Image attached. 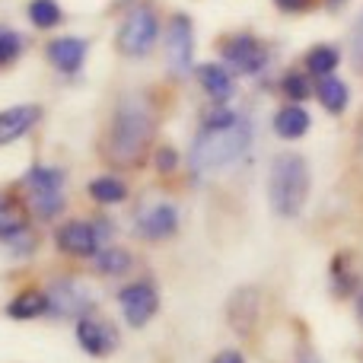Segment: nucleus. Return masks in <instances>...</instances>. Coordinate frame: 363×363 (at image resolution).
<instances>
[{
  "mask_svg": "<svg viewBox=\"0 0 363 363\" xmlns=\"http://www.w3.org/2000/svg\"><path fill=\"white\" fill-rule=\"evenodd\" d=\"M249 144H252L249 118L233 112H213L204 121L201 134L194 138L191 153H188V169L201 179L217 176V172L230 169L236 160H242Z\"/></svg>",
  "mask_w": 363,
  "mask_h": 363,
  "instance_id": "1",
  "label": "nucleus"
},
{
  "mask_svg": "<svg viewBox=\"0 0 363 363\" xmlns=\"http://www.w3.org/2000/svg\"><path fill=\"white\" fill-rule=\"evenodd\" d=\"M153 134H157V121L150 108L140 102H121L102 140V153L115 166H138L150 150Z\"/></svg>",
  "mask_w": 363,
  "mask_h": 363,
  "instance_id": "2",
  "label": "nucleus"
},
{
  "mask_svg": "<svg viewBox=\"0 0 363 363\" xmlns=\"http://www.w3.org/2000/svg\"><path fill=\"white\" fill-rule=\"evenodd\" d=\"M309 198V163L300 153L274 157L268 172V201L277 217H300Z\"/></svg>",
  "mask_w": 363,
  "mask_h": 363,
  "instance_id": "3",
  "label": "nucleus"
},
{
  "mask_svg": "<svg viewBox=\"0 0 363 363\" xmlns=\"http://www.w3.org/2000/svg\"><path fill=\"white\" fill-rule=\"evenodd\" d=\"M26 201H29L32 217L38 220H55L64 211V176L61 169L51 166H32L23 179Z\"/></svg>",
  "mask_w": 363,
  "mask_h": 363,
  "instance_id": "4",
  "label": "nucleus"
},
{
  "mask_svg": "<svg viewBox=\"0 0 363 363\" xmlns=\"http://www.w3.org/2000/svg\"><path fill=\"white\" fill-rule=\"evenodd\" d=\"M157 35H160V19L150 6H134L131 13L125 16L118 29V51L125 57H144L150 55V48L157 45Z\"/></svg>",
  "mask_w": 363,
  "mask_h": 363,
  "instance_id": "5",
  "label": "nucleus"
},
{
  "mask_svg": "<svg viewBox=\"0 0 363 363\" xmlns=\"http://www.w3.org/2000/svg\"><path fill=\"white\" fill-rule=\"evenodd\" d=\"M118 306L125 313V322L131 328H144L153 315L160 313V294L150 281H138L128 284L125 290L118 294Z\"/></svg>",
  "mask_w": 363,
  "mask_h": 363,
  "instance_id": "6",
  "label": "nucleus"
},
{
  "mask_svg": "<svg viewBox=\"0 0 363 363\" xmlns=\"http://www.w3.org/2000/svg\"><path fill=\"white\" fill-rule=\"evenodd\" d=\"M258 315H262V290L258 287H236L226 300V322L236 335L249 338L258 325Z\"/></svg>",
  "mask_w": 363,
  "mask_h": 363,
  "instance_id": "7",
  "label": "nucleus"
},
{
  "mask_svg": "<svg viewBox=\"0 0 363 363\" xmlns=\"http://www.w3.org/2000/svg\"><path fill=\"white\" fill-rule=\"evenodd\" d=\"M77 345H80L89 357H108V354L118 347V332H115L112 322L86 313L77 319Z\"/></svg>",
  "mask_w": 363,
  "mask_h": 363,
  "instance_id": "8",
  "label": "nucleus"
},
{
  "mask_svg": "<svg viewBox=\"0 0 363 363\" xmlns=\"http://www.w3.org/2000/svg\"><path fill=\"white\" fill-rule=\"evenodd\" d=\"M223 61L226 67L233 70V74H242V77H252L258 74V70L264 67V61H268V51H264V45L258 42L255 35H233L230 42L223 45Z\"/></svg>",
  "mask_w": 363,
  "mask_h": 363,
  "instance_id": "9",
  "label": "nucleus"
},
{
  "mask_svg": "<svg viewBox=\"0 0 363 363\" xmlns=\"http://www.w3.org/2000/svg\"><path fill=\"white\" fill-rule=\"evenodd\" d=\"M99 239L102 236L96 230V223H86V220H67L55 233V245L64 255H74V258H96Z\"/></svg>",
  "mask_w": 363,
  "mask_h": 363,
  "instance_id": "10",
  "label": "nucleus"
},
{
  "mask_svg": "<svg viewBox=\"0 0 363 363\" xmlns=\"http://www.w3.org/2000/svg\"><path fill=\"white\" fill-rule=\"evenodd\" d=\"M166 55H169V67L176 70V74H188L191 55H194V29L185 13H176V16L169 19V29H166Z\"/></svg>",
  "mask_w": 363,
  "mask_h": 363,
  "instance_id": "11",
  "label": "nucleus"
},
{
  "mask_svg": "<svg viewBox=\"0 0 363 363\" xmlns=\"http://www.w3.org/2000/svg\"><path fill=\"white\" fill-rule=\"evenodd\" d=\"M89 294L74 281H61L48 290V313L51 315H86Z\"/></svg>",
  "mask_w": 363,
  "mask_h": 363,
  "instance_id": "12",
  "label": "nucleus"
},
{
  "mask_svg": "<svg viewBox=\"0 0 363 363\" xmlns=\"http://www.w3.org/2000/svg\"><path fill=\"white\" fill-rule=\"evenodd\" d=\"M38 115H42V108H38V106H13V108H4V112H0V147L19 140L23 134H29L32 128H35Z\"/></svg>",
  "mask_w": 363,
  "mask_h": 363,
  "instance_id": "13",
  "label": "nucleus"
},
{
  "mask_svg": "<svg viewBox=\"0 0 363 363\" xmlns=\"http://www.w3.org/2000/svg\"><path fill=\"white\" fill-rule=\"evenodd\" d=\"M138 230H140V236L150 239V242L176 236V230H179V211H176L172 204H157V207H150V211L140 217Z\"/></svg>",
  "mask_w": 363,
  "mask_h": 363,
  "instance_id": "14",
  "label": "nucleus"
},
{
  "mask_svg": "<svg viewBox=\"0 0 363 363\" xmlns=\"http://www.w3.org/2000/svg\"><path fill=\"white\" fill-rule=\"evenodd\" d=\"M48 61L55 64L61 74H77L80 64L86 61V42L74 38V35L55 38V42H48Z\"/></svg>",
  "mask_w": 363,
  "mask_h": 363,
  "instance_id": "15",
  "label": "nucleus"
},
{
  "mask_svg": "<svg viewBox=\"0 0 363 363\" xmlns=\"http://www.w3.org/2000/svg\"><path fill=\"white\" fill-rule=\"evenodd\" d=\"M48 313V294L45 290H23V294H16L10 303H6V315L16 322H29V319H38V315Z\"/></svg>",
  "mask_w": 363,
  "mask_h": 363,
  "instance_id": "16",
  "label": "nucleus"
},
{
  "mask_svg": "<svg viewBox=\"0 0 363 363\" xmlns=\"http://www.w3.org/2000/svg\"><path fill=\"white\" fill-rule=\"evenodd\" d=\"M198 80H201V89H204L213 102H223L233 96V74L223 64H201Z\"/></svg>",
  "mask_w": 363,
  "mask_h": 363,
  "instance_id": "17",
  "label": "nucleus"
},
{
  "mask_svg": "<svg viewBox=\"0 0 363 363\" xmlns=\"http://www.w3.org/2000/svg\"><path fill=\"white\" fill-rule=\"evenodd\" d=\"M309 131V112L303 106H296V102H290V106H284L281 112L274 115V134L284 140H300L303 134Z\"/></svg>",
  "mask_w": 363,
  "mask_h": 363,
  "instance_id": "18",
  "label": "nucleus"
},
{
  "mask_svg": "<svg viewBox=\"0 0 363 363\" xmlns=\"http://www.w3.org/2000/svg\"><path fill=\"white\" fill-rule=\"evenodd\" d=\"M315 96H319L322 108H325L328 115H341L347 108V102H351V89H347V83L338 80V77H322V80L315 83Z\"/></svg>",
  "mask_w": 363,
  "mask_h": 363,
  "instance_id": "19",
  "label": "nucleus"
},
{
  "mask_svg": "<svg viewBox=\"0 0 363 363\" xmlns=\"http://www.w3.org/2000/svg\"><path fill=\"white\" fill-rule=\"evenodd\" d=\"M93 262H96V271H99V274L118 277V274H125V271H131L134 258H131V252L121 249V245H108V249H99V252H96Z\"/></svg>",
  "mask_w": 363,
  "mask_h": 363,
  "instance_id": "20",
  "label": "nucleus"
},
{
  "mask_svg": "<svg viewBox=\"0 0 363 363\" xmlns=\"http://www.w3.org/2000/svg\"><path fill=\"white\" fill-rule=\"evenodd\" d=\"M338 64H341V51L335 45H315L306 55V70L313 77H319V80L322 77H332Z\"/></svg>",
  "mask_w": 363,
  "mask_h": 363,
  "instance_id": "21",
  "label": "nucleus"
},
{
  "mask_svg": "<svg viewBox=\"0 0 363 363\" xmlns=\"http://www.w3.org/2000/svg\"><path fill=\"white\" fill-rule=\"evenodd\" d=\"M89 198L96 204H121L128 198V185L115 176H99L89 182Z\"/></svg>",
  "mask_w": 363,
  "mask_h": 363,
  "instance_id": "22",
  "label": "nucleus"
},
{
  "mask_svg": "<svg viewBox=\"0 0 363 363\" xmlns=\"http://www.w3.org/2000/svg\"><path fill=\"white\" fill-rule=\"evenodd\" d=\"M29 19H32V26H38V29H55V26L64 19V13L55 0H32Z\"/></svg>",
  "mask_w": 363,
  "mask_h": 363,
  "instance_id": "23",
  "label": "nucleus"
},
{
  "mask_svg": "<svg viewBox=\"0 0 363 363\" xmlns=\"http://www.w3.org/2000/svg\"><path fill=\"white\" fill-rule=\"evenodd\" d=\"M23 51V35L13 29H0V64H13Z\"/></svg>",
  "mask_w": 363,
  "mask_h": 363,
  "instance_id": "24",
  "label": "nucleus"
},
{
  "mask_svg": "<svg viewBox=\"0 0 363 363\" xmlns=\"http://www.w3.org/2000/svg\"><path fill=\"white\" fill-rule=\"evenodd\" d=\"M284 93H287V99L303 102L306 96H313L315 89L309 86V80L303 74H287V77H284Z\"/></svg>",
  "mask_w": 363,
  "mask_h": 363,
  "instance_id": "25",
  "label": "nucleus"
},
{
  "mask_svg": "<svg viewBox=\"0 0 363 363\" xmlns=\"http://www.w3.org/2000/svg\"><path fill=\"white\" fill-rule=\"evenodd\" d=\"M335 284H338V287H335V290H338L341 296H345V294H351V290L357 287V277H354L351 271H347V262H345V258H341V255L335 258Z\"/></svg>",
  "mask_w": 363,
  "mask_h": 363,
  "instance_id": "26",
  "label": "nucleus"
},
{
  "mask_svg": "<svg viewBox=\"0 0 363 363\" xmlns=\"http://www.w3.org/2000/svg\"><path fill=\"white\" fill-rule=\"evenodd\" d=\"M176 166H179V153L172 150V147H160L157 150V169L163 172V176H169Z\"/></svg>",
  "mask_w": 363,
  "mask_h": 363,
  "instance_id": "27",
  "label": "nucleus"
},
{
  "mask_svg": "<svg viewBox=\"0 0 363 363\" xmlns=\"http://www.w3.org/2000/svg\"><path fill=\"white\" fill-rule=\"evenodd\" d=\"M351 55H354V67L363 74V16L357 23V29H354V38H351Z\"/></svg>",
  "mask_w": 363,
  "mask_h": 363,
  "instance_id": "28",
  "label": "nucleus"
},
{
  "mask_svg": "<svg viewBox=\"0 0 363 363\" xmlns=\"http://www.w3.org/2000/svg\"><path fill=\"white\" fill-rule=\"evenodd\" d=\"M277 6H281L284 13H303V10H309V4L313 0H274Z\"/></svg>",
  "mask_w": 363,
  "mask_h": 363,
  "instance_id": "29",
  "label": "nucleus"
},
{
  "mask_svg": "<svg viewBox=\"0 0 363 363\" xmlns=\"http://www.w3.org/2000/svg\"><path fill=\"white\" fill-rule=\"evenodd\" d=\"M211 363H245V357H242L239 351H220Z\"/></svg>",
  "mask_w": 363,
  "mask_h": 363,
  "instance_id": "30",
  "label": "nucleus"
},
{
  "mask_svg": "<svg viewBox=\"0 0 363 363\" xmlns=\"http://www.w3.org/2000/svg\"><path fill=\"white\" fill-rule=\"evenodd\" d=\"M357 315H360V322H363V290H360V296H357Z\"/></svg>",
  "mask_w": 363,
  "mask_h": 363,
  "instance_id": "31",
  "label": "nucleus"
},
{
  "mask_svg": "<svg viewBox=\"0 0 363 363\" xmlns=\"http://www.w3.org/2000/svg\"><path fill=\"white\" fill-rule=\"evenodd\" d=\"M300 363H319V360H315L313 354H303V360H300Z\"/></svg>",
  "mask_w": 363,
  "mask_h": 363,
  "instance_id": "32",
  "label": "nucleus"
},
{
  "mask_svg": "<svg viewBox=\"0 0 363 363\" xmlns=\"http://www.w3.org/2000/svg\"><path fill=\"white\" fill-rule=\"evenodd\" d=\"M332 4H338V0H332Z\"/></svg>",
  "mask_w": 363,
  "mask_h": 363,
  "instance_id": "33",
  "label": "nucleus"
}]
</instances>
